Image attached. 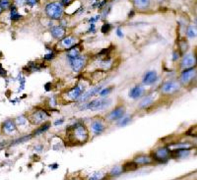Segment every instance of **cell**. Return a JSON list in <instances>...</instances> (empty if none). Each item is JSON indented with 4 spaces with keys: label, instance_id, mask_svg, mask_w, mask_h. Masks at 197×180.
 I'll list each match as a JSON object with an SVG mask.
<instances>
[{
    "label": "cell",
    "instance_id": "obj_1",
    "mask_svg": "<svg viewBox=\"0 0 197 180\" xmlns=\"http://www.w3.org/2000/svg\"><path fill=\"white\" fill-rule=\"evenodd\" d=\"M66 133L69 141L73 145L84 144L89 138L87 128L81 123H77L71 126L68 129Z\"/></svg>",
    "mask_w": 197,
    "mask_h": 180
},
{
    "label": "cell",
    "instance_id": "obj_2",
    "mask_svg": "<svg viewBox=\"0 0 197 180\" xmlns=\"http://www.w3.org/2000/svg\"><path fill=\"white\" fill-rule=\"evenodd\" d=\"M150 155L156 163L164 164L171 158V152L167 147H160L152 151Z\"/></svg>",
    "mask_w": 197,
    "mask_h": 180
},
{
    "label": "cell",
    "instance_id": "obj_3",
    "mask_svg": "<svg viewBox=\"0 0 197 180\" xmlns=\"http://www.w3.org/2000/svg\"><path fill=\"white\" fill-rule=\"evenodd\" d=\"M112 104V101L108 99H97L90 101L88 103L86 108L91 111H100L107 108Z\"/></svg>",
    "mask_w": 197,
    "mask_h": 180
},
{
    "label": "cell",
    "instance_id": "obj_4",
    "mask_svg": "<svg viewBox=\"0 0 197 180\" xmlns=\"http://www.w3.org/2000/svg\"><path fill=\"white\" fill-rule=\"evenodd\" d=\"M47 15L53 19H59L62 15L63 8L59 3H51L46 7Z\"/></svg>",
    "mask_w": 197,
    "mask_h": 180
},
{
    "label": "cell",
    "instance_id": "obj_5",
    "mask_svg": "<svg viewBox=\"0 0 197 180\" xmlns=\"http://www.w3.org/2000/svg\"><path fill=\"white\" fill-rule=\"evenodd\" d=\"M138 166H148L155 164V161L149 155H138L134 157L133 161Z\"/></svg>",
    "mask_w": 197,
    "mask_h": 180
},
{
    "label": "cell",
    "instance_id": "obj_6",
    "mask_svg": "<svg viewBox=\"0 0 197 180\" xmlns=\"http://www.w3.org/2000/svg\"><path fill=\"white\" fill-rule=\"evenodd\" d=\"M194 144L190 142H178L169 144L167 146L170 151L182 150H191L194 148Z\"/></svg>",
    "mask_w": 197,
    "mask_h": 180
},
{
    "label": "cell",
    "instance_id": "obj_7",
    "mask_svg": "<svg viewBox=\"0 0 197 180\" xmlns=\"http://www.w3.org/2000/svg\"><path fill=\"white\" fill-rule=\"evenodd\" d=\"M70 64L72 70L75 72L80 71L85 64V58L80 55L69 59Z\"/></svg>",
    "mask_w": 197,
    "mask_h": 180
},
{
    "label": "cell",
    "instance_id": "obj_8",
    "mask_svg": "<svg viewBox=\"0 0 197 180\" xmlns=\"http://www.w3.org/2000/svg\"><path fill=\"white\" fill-rule=\"evenodd\" d=\"M48 117V114L43 110H38L34 112L30 116V121L35 124L43 122Z\"/></svg>",
    "mask_w": 197,
    "mask_h": 180
},
{
    "label": "cell",
    "instance_id": "obj_9",
    "mask_svg": "<svg viewBox=\"0 0 197 180\" xmlns=\"http://www.w3.org/2000/svg\"><path fill=\"white\" fill-rule=\"evenodd\" d=\"M196 75L195 68H189L185 70L181 74L180 80L183 83H187L190 82Z\"/></svg>",
    "mask_w": 197,
    "mask_h": 180
},
{
    "label": "cell",
    "instance_id": "obj_10",
    "mask_svg": "<svg viewBox=\"0 0 197 180\" xmlns=\"http://www.w3.org/2000/svg\"><path fill=\"white\" fill-rule=\"evenodd\" d=\"M102 89V85H100L98 86L94 87L89 89L88 91L86 92L85 93H83L78 99L80 101H82V102L85 101L87 100L88 99L91 98L92 97L94 96L98 93H99Z\"/></svg>",
    "mask_w": 197,
    "mask_h": 180
},
{
    "label": "cell",
    "instance_id": "obj_11",
    "mask_svg": "<svg viewBox=\"0 0 197 180\" xmlns=\"http://www.w3.org/2000/svg\"><path fill=\"white\" fill-rule=\"evenodd\" d=\"M179 88V85L176 82H168L162 87V92L165 94H171L177 91Z\"/></svg>",
    "mask_w": 197,
    "mask_h": 180
},
{
    "label": "cell",
    "instance_id": "obj_12",
    "mask_svg": "<svg viewBox=\"0 0 197 180\" xmlns=\"http://www.w3.org/2000/svg\"><path fill=\"white\" fill-rule=\"evenodd\" d=\"M126 112V109L124 107H119L113 110L109 115V119L111 120H118L120 119L124 116Z\"/></svg>",
    "mask_w": 197,
    "mask_h": 180
},
{
    "label": "cell",
    "instance_id": "obj_13",
    "mask_svg": "<svg viewBox=\"0 0 197 180\" xmlns=\"http://www.w3.org/2000/svg\"><path fill=\"white\" fill-rule=\"evenodd\" d=\"M84 88L82 85H77L69 90L67 94L68 97L71 100L78 99L83 94Z\"/></svg>",
    "mask_w": 197,
    "mask_h": 180
},
{
    "label": "cell",
    "instance_id": "obj_14",
    "mask_svg": "<svg viewBox=\"0 0 197 180\" xmlns=\"http://www.w3.org/2000/svg\"><path fill=\"white\" fill-rule=\"evenodd\" d=\"M157 79V74L154 71L147 72L143 78V83L146 85H150L156 82Z\"/></svg>",
    "mask_w": 197,
    "mask_h": 180
},
{
    "label": "cell",
    "instance_id": "obj_15",
    "mask_svg": "<svg viewBox=\"0 0 197 180\" xmlns=\"http://www.w3.org/2000/svg\"><path fill=\"white\" fill-rule=\"evenodd\" d=\"M196 64V58L195 57L191 54H189L184 57L182 60V67L183 68H191Z\"/></svg>",
    "mask_w": 197,
    "mask_h": 180
},
{
    "label": "cell",
    "instance_id": "obj_16",
    "mask_svg": "<svg viewBox=\"0 0 197 180\" xmlns=\"http://www.w3.org/2000/svg\"><path fill=\"white\" fill-rule=\"evenodd\" d=\"M190 150H177L171 152V158L179 159H183L190 155Z\"/></svg>",
    "mask_w": 197,
    "mask_h": 180
},
{
    "label": "cell",
    "instance_id": "obj_17",
    "mask_svg": "<svg viewBox=\"0 0 197 180\" xmlns=\"http://www.w3.org/2000/svg\"><path fill=\"white\" fill-rule=\"evenodd\" d=\"M144 92V89L143 87L141 86H136L130 90L129 96L132 99H135L141 97L143 94Z\"/></svg>",
    "mask_w": 197,
    "mask_h": 180
},
{
    "label": "cell",
    "instance_id": "obj_18",
    "mask_svg": "<svg viewBox=\"0 0 197 180\" xmlns=\"http://www.w3.org/2000/svg\"><path fill=\"white\" fill-rule=\"evenodd\" d=\"M91 129L93 133L97 135L102 133L105 129L103 124L100 121H94L91 124Z\"/></svg>",
    "mask_w": 197,
    "mask_h": 180
},
{
    "label": "cell",
    "instance_id": "obj_19",
    "mask_svg": "<svg viewBox=\"0 0 197 180\" xmlns=\"http://www.w3.org/2000/svg\"><path fill=\"white\" fill-rule=\"evenodd\" d=\"M51 33L52 36L57 39L62 38L66 33L65 29L62 27H55L51 30Z\"/></svg>",
    "mask_w": 197,
    "mask_h": 180
},
{
    "label": "cell",
    "instance_id": "obj_20",
    "mask_svg": "<svg viewBox=\"0 0 197 180\" xmlns=\"http://www.w3.org/2000/svg\"><path fill=\"white\" fill-rule=\"evenodd\" d=\"M138 168V166L135 163H134L133 161L128 162L122 165L123 173L134 171L136 170Z\"/></svg>",
    "mask_w": 197,
    "mask_h": 180
},
{
    "label": "cell",
    "instance_id": "obj_21",
    "mask_svg": "<svg viewBox=\"0 0 197 180\" xmlns=\"http://www.w3.org/2000/svg\"><path fill=\"white\" fill-rule=\"evenodd\" d=\"M108 175L107 173L98 172L93 173L88 178V180H104L108 177Z\"/></svg>",
    "mask_w": 197,
    "mask_h": 180
},
{
    "label": "cell",
    "instance_id": "obj_22",
    "mask_svg": "<svg viewBox=\"0 0 197 180\" xmlns=\"http://www.w3.org/2000/svg\"><path fill=\"white\" fill-rule=\"evenodd\" d=\"M3 128L7 133H12L16 130L15 123L11 120H7L3 124Z\"/></svg>",
    "mask_w": 197,
    "mask_h": 180
},
{
    "label": "cell",
    "instance_id": "obj_23",
    "mask_svg": "<svg viewBox=\"0 0 197 180\" xmlns=\"http://www.w3.org/2000/svg\"><path fill=\"white\" fill-rule=\"evenodd\" d=\"M154 102V98L151 96H149L145 97L139 104V106L141 108H145L150 105H151Z\"/></svg>",
    "mask_w": 197,
    "mask_h": 180
},
{
    "label": "cell",
    "instance_id": "obj_24",
    "mask_svg": "<svg viewBox=\"0 0 197 180\" xmlns=\"http://www.w3.org/2000/svg\"><path fill=\"white\" fill-rule=\"evenodd\" d=\"M123 173L122 166H117L112 169L109 174L110 177H116Z\"/></svg>",
    "mask_w": 197,
    "mask_h": 180
},
{
    "label": "cell",
    "instance_id": "obj_25",
    "mask_svg": "<svg viewBox=\"0 0 197 180\" xmlns=\"http://www.w3.org/2000/svg\"><path fill=\"white\" fill-rule=\"evenodd\" d=\"M133 2L138 8L144 9L149 6L150 0H133Z\"/></svg>",
    "mask_w": 197,
    "mask_h": 180
},
{
    "label": "cell",
    "instance_id": "obj_26",
    "mask_svg": "<svg viewBox=\"0 0 197 180\" xmlns=\"http://www.w3.org/2000/svg\"><path fill=\"white\" fill-rule=\"evenodd\" d=\"M50 124L49 123H46L44 124V125H42L41 127H40L38 129H37L35 131L34 135H40V134L45 132V131L48 130V129L50 128Z\"/></svg>",
    "mask_w": 197,
    "mask_h": 180
},
{
    "label": "cell",
    "instance_id": "obj_27",
    "mask_svg": "<svg viewBox=\"0 0 197 180\" xmlns=\"http://www.w3.org/2000/svg\"><path fill=\"white\" fill-rule=\"evenodd\" d=\"M197 27L194 25H190L187 29V36L190 38H194L197 36Z\"/></svg>",
    "mask_w": 197,
    "mask_h": 180
},
{
    "label": "cell",
    "instance_id": "obj_28",
    "mask_svg": "<svg viewBox=\"0 0 197 180\" xmlns=\"http://www.w3.org/2000/svg\"><path fill=\"white\" fill-rule=\"evenodd\" d=\"M119 120H120L118 122V125L120 127H124V126L127 125L130 123L131 120V118L130 116L129 115V116H123Z\"/></svg>",
    "mask_w": 197,
    "mask_h": 180
},
{
    "label": "cell",
    "instance_id": "obj_29",
    "mask_svg": "<svg viewBox=\"0 0 197 180\" xmlns=\"http://www.w3.org/2000/svg\"><path fill=\"white\" fill-rule=\"evenodd\" d=\"M79 55V50L76 48H73L71 49L68 54V59L73 58L75 57H76Z\"/></svg>",
    "mask_w": 197,
    "mask_h": 180
},
{
    "label": "cell",
    "instance_id": "obj_30",
    "mask_svg": "<svg viewBox=\"0 0 197 180\" xmlns=\"http://www.w3.org/2000/svg\"><path fill=\"white\" fill-rule=\"evenodd\" d=\"M74 41H75L74 39L72 38V37H67L63 40L62 43L64 46L68 47L71 46L73 44Z\"/></svg>",
    "mask_w": 197,
    "mask_h": 180
},
{
    "label": "cell",
    "instance_id": "obj_31",
    "mask_svg": "<svg viewBox=\"0 0 197 180\" xmlns=\"http://www.w3.org/2000/svg\"><path fill=\"white\" fill-rule=\"evenodd\" d=\"M11 19L13 20H17L21 17V16L17 13V11L15 7H13L11 9Z\"/></svg>",
    "mask_w": 197,
    "mask_h": 180
},
{
    "label": "cell",
    "instance_id": "obj_32",
    "mask_svg": "<svg viewBox=\"0 0 197 180\" xmlns=\"http://www.w3.org/2000/svg\"><path fill=\"white\" fill-rule=\"evenodd\" d=\"M31 138V136H24L23 138H21L19 139H17L16 140L15 142H13V143H12V144H19V143H22V142H26L28 140H29Z\"/></svg>",
    "mask_w": 197,
    "mask_h": 180
},
{
    "label": "cell",
    "instance_id": "obj_33",
    "mask_svg": "<svg viewBox=\"0 0 197 180\" xmlns=\"http://www.w3.org/2000/svg\"><path fill=\"white\" fill-rule=\"evenodd\" d=\"M10 6V0H0V8L6 9Z\"/></svg>",
    "mask_w": 197,
    "mask_h": 180
},
{
    "label": "cell",
    "instance_id": "obj_34",
    "mask_svg": "<svg viewBox=\"0 0 197 180\" xmlns=\"http://www.w3.org/2000/svg\"><path fill=\"white\" fill-rule=\"evenodd\" d=\"M111 91V88H106L105 89H102L100 92V94L102 97H105L107 96Z\"/></svg>",
    "mask_w": 197,
    "mask_h": 180
},
{
    "label": "cell",
    "instance_id": "obj_35",
    "mask_svg": "<svg viewBox=\"0 0 197 180\" xmlns=\"http://www.w3.org/2000/svg\"><path fill=\"white\" fill-rule=\"evenodd\" d=\"M26 119L23 116H19L16 120V123L19 125H24L26 124Z\"/></svg>",
    "mask_w": 197,
    "mask_h": 180
},
{
    "label": "cell",
    "instance_id": "obj_36",
    "mask_svg": "<svg viewBox=\"0 0 197 180\" xmlns=\"http://www.w3.org/2000/svg\"><path fill=\"white\" fill-rule=\"evenodd\" d=\"M109 28H110V25L109 24H105L102 26L101 30H102V32L105 33L109 30Z\"/></svg>",
    "mask_w": 197,
    "mask_h": 180
},
{
    "label": "cell",
    "instance_id": "obj_37",
    "mask_svg": "<svg viewBox=\"0 0 197 180\" xmlns=\"http://www.w3.org/2000/svg\"><path fill=\"white\" fill-rule=\"evenodd\" d=\"M26 1H27V3L30 6H34L37 2V0H26Z\"/></svg>",
    "mask_w": 197,
    "mask_h": 180
},
{
    "label": "cell",
    "instance_id": "obj_38",
    "mask_svg": "<svg viewBox=\"0 0 197 180\" xmlns=\"http://www.w3.org/2000/svg\"><path fill=\"white\" fill-rule=\"evenodd\" d=\"M116 34H117V35L120 37V38H122L123 36H124V34L122 32V31L120 29V28H118L117 29V31H116Z\"/></svg>",
    "mask_w": 197,
    "mask_h": 180
},
{
    "label": "cell",
    "instance_id": "obj_39",
    "mask_svg": "<svg viewBox=\"0 0 197 180\" xmlns=\"http://www.w3.org/2000/svg\"><path fill=\"white\" fill-rule=\"evenodd\" d=\"M54 57V55L53 53H50V54H46L45 57V58L46 60H52Z\"/></svg>",
    "mask_w": 197,
    "mask_h": 180
},
{
    "label": "cell",
    "instance_id": "obj_40",
    "mask_svg": "<svg viewBox=\"0 0 197 180\" xmlns=\"http://www.w3.org/2000/svg\"><path fill=\"white\" fill-rule=\"evenodd\" d=\"M63 123H64V120L63 119H60L56 120L55 122V125H59L62 124Z\"/></svg>",
    "mask_w": 197,
    "mask_h": 180
},
{
    "label": "cell",
    "instance_id": "obj_41",
    "mask_svg": "<svg viewBox=\"0 0 197 180\" xmlns=\"http://www.w3.org/2000/svg\"><path fill=\"white\" fill-rule=\"evenodd\" d=\"M0 75L3 77L6 75V71L1 67H0Z\"/></svg>",
    "mask_w": 197,
    "mask_h": 180
},
{
    "label": "cell",
    "instance_id": "obj_42",
    "mask_svg": "<svg viewBox=\"0 0 197 180\" xmlns=\"http://www.w3.org/2000/svg\"><path fill=\"white\" fill-rule=\"evenodd\" d=\"M178 57H179V55H178V54H177V53H173V60H178Z\"/></svg>",
    "mask_w": 197,
    "mask_h": 180
},
{
    "label": "cell",
    "instance_id": "obj_43",
    "mask_svg": "<svg viewBox=\"0 0 197 180\" xmlns=\"http://www.w3.org/2000/svg\"><path fill=\"white\" fill-rule=\"evenodd\" d=\"M98 20V17H93L90 19V21H91V23H94L95 22V21H97Z\"/></svg>",
    "mask_w": 197,
    "mask_h": 180
},
{
    "label": "cell",
    "instance_id": "obj_44",
    "mask_svg": "<svg viewBox=\"0 0 197 180\" xmlns=\"http://www.w3.org/2000/svg\"><path fill=\"white\" fill-rule=\"evenodd\" d=\"M69 0H62V2L64 4H67L69 2Z\"/></svg>",
    "mask_w": 197,
    "mask_h": 180
},
{
    "label": "cell",
    "instance_id": "obj_45",
    "mask_svg": "<svg viewBox=\"0 0 197 180\" xmlns=\"http://www.w3.org/2000/svg\"><path fill=\"white\" fill-rule=\"evenodd\" d=\"M5 144L3 143H0V150H1L3 147H4Z\"/></svg>",
    "mask_w": 197,
    "mask_h": 180
},
{
    "label": "cell",
    "instance_id": "obj_46",
    "mask_svg": "<svg viewBox=\"0 0 197 180\" xmlns=\"http://www.w3.org/2000/svg\"></svg>",
    "mask_w": 197,
    "mask_h": 180
},
{
    "label": "cell",
    "instance_id": "obj_47",
    "mask_svg": "<svg viewBox=\"0 0 197 180\" xmlns=\"http://www.w3.org/2000/svg\"><path fill=\"white\" fill-rule=\"evenodd\" d=\"M0 10H1V9H0Z\"/></svg>",
    "mask_w": 197,
    "mask_h": 180
}]
</instances>
